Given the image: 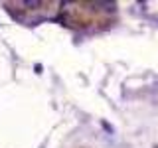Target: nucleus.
I'll return each instance as SVG.
<instances>
[{
    "label": "nucleus",
    "instance_id": "nucleus-1",
    "mask_svg": "<svg viewBox=\"0 0 158 148\" xmlns=\"http://www.w3.org/2000/svg\"><path fill=\"white\" fill-rule=\"evenodd\" d=\"M67 20L71 26H97V24H105L109 22V10L107 6L101 8V4H69V8H65Z\"/></svg>",
    "mask_w": 158,
    "mask_h": 148
}]
</instances>
